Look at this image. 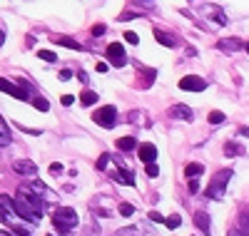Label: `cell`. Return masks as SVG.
Masks as SVG:
<instances>
[{"label": "cell", "instance_id": "1", "mask_svg": "<svg viewBox=\"0 0 249 236\" xmlns=\"http://www.w3.org/2000/svg\"><path fill=\"white\" fill-rule=\"evenodd\" d=\"M77 221H80L77 219V211L70 209V206H57L55 214H53V224H55V229L60 234H70L77 226Z\"/></svg>", "mask_w": 249, "mask_h": 236}, {"label": "cell", "instance_id": "2", "mask_svg": "<svg viewBox=\"0 0 249 236\" xmlns=\"http://www.w3.org/2000/svg\"><path fill=\"white\" fill-rule=\"evenodd\" d=\"M230 179H232V169H222V171H217V177H212L210 186L204 189L207 199L219 202V199L224 197V189H227V184H230Z\"/></svg>", "mask_w": 249, "mask_h": 236}, {"label": "cell", "instance_id": "3", "mask_svg": "<svg viewBox=\"0 0 249 236\" xmlns=\"http://www.w3.org/2000/svg\"><path fill=\"white\" fill-rule=\"evenodd\" d=\"M18 199L23 202L25 206H30L35 214H40V217H43V209H45V199L37 194V191L30 186V184H23L18 189Z\"/></svg>", "mask_w": 249, "mask_h": 236}, {"label": "cell", "instance_id": "4", "mask_svg": "<svg viewBox=\"0 0 249 236\" xmlns=\"http://www.w3.org/2000/svg\"><path fill=\"white\" fill-rule=\"evenodd\" d=\"M92 119H95V124L110 130V127L117 124V110H115V107H110V104H107V107H100V110L92 115Z\"/></svg>", "mask_w": 249, "mask_h": 236}, {"label": "cell", "instance_id": "5", "mask_svg": "<svg viewBox=\"0 0 249 236\" xmlns=\"http://www.w3.org/2000/svg\"><path fill=\"white\" fill-rule=\"evenodd\" d=\"M107 60H110V65H115V67L127 65V55H124V48L120 45V42H112V45L107 48Z\"/></svg>", "mask_w": 249, "mask_h": 236}, {"label": "cell", "instance_id": "6", "mask_svg": "<svg viewBox=\"0 0 249 236\" xmlns=\"http://www.w3.org/2000/svg\"><path fill=\"white\" fill-rule=\"evenodd\" d=\"M179 90H190V92H204L207 90V80L197 77V75H187L179 80Z\"/></svg>", "mask_w": 249, "mask_h": 236}, {"label": "cell", "instance_id": "7", "mask_svg": "<svg viewBox=\"0 0 249 236\" xmlns=\"http://www.w3.org/2000/svg\"><path fill=\"white\" fill-rule=\"evenodd\" d=\"M13 169L18 171V174H23V177H35V174H37V164L30 162V159H18V162H13Z\"/></svg>", "mask_w": 249, "mask_h": 236}, {"label": "cell", "instance_id": "8", "mask_svg": "<svg viewBox=\"0 0 249 236\" xmlns=\"http://www.w3.org/2000/svg\"><path fill=\"white\" fill-rule=\"evenodd\" d=\"M0 92H5L10 97H18V100H28V95H25L23 87H18V84H13V82H8L3 77H0Z\"/></svg>", "mask_w": 249, "mask_h": 236}, {"label": "cell", "instance_id": "9", "mask_svg": "<svg viewBox=\"0 0 249 236\" xmlns=\"http://www.w3.org/2000/svg\"><path fill=\"white\" fill-rule=\"evenodd\" d=\"M137 154H140V159H142L144 164H152V162L157 159V147H155V144H140V147H137Z\"/></svg>", "mask_w": 249, "mask_h": 236}, {"label": "cell", "instance_id": "10", "mask_svg": "<svg viewBox=\"0 0 249 236\" xmlns=\"http://www.w3.org/2000/svg\"><path fill=\"white\" fill-rule=\"evenodd\" d=\"M195 224H197V229H199L202 234H207V236L212 234V221H210V217H207L204 211H197V214H195Z\"/></svg>", "mask_w": 249, "mask_h": 236}, {"label": "cell", "instance_id": "11", "mask_svg": "<svg viewBox=\"0 0 249 236\" xmlns=\"http://www.w3.org/2000/svg\"><path fill=\"white\" fill-rule=\"evenodd\" d=\"M170 117H177V119H192V110L187 104H175L170 110Z\"/></svg>", "mask_w": 249, "mask_h": 236}, {"label": "cell", "instance_id": "12", "mask_svg": "<svg viewBox=\"0 0 249 236\" xmlns=\"http://www.w3.org/2000/svg\"><path fill=\"white\" fill-rule=\"evenodd\" d=\"M244 45L237 40V37H230V40H219V50H224V52H237V50H242Z\"/></svg>", "mask_w": 249, "mask_h": 236}, {"label": "cell", "instance_id": "13", "mask_svg": "<svg viewBox=\"0 0 249 236\" xmlns=\"http://www.w3.org/2000/svg\"><path fill=\"white\" fill-rule=\"evenodd\" d=\"M155 37H157L160 45H164V48H175V45H177V40H175L170 33H164V30H155Z\"/></svg>", "mask_w": 249, "mask_h": 236}, {"label": "cell", "instance_id": "14", "mask_svg": "<svg viewBox=\"0 0 249 236\" xmlns=\"http://www.w3.org/2000/svg\"><path fill=\"white\" fill-rule=\"evenodd\" d=\"M112 179L115 182H120V184H135V177H132V169L130 171H112Z\"/></svg>", "mask_w": 249, "mask_h": 236}, {"label": "cell", "instance_id": "15", "mask_svg": "<svg viewBox=\"0 0 249 236\" xmlns=\"http://www.w3.org/2000/svg\"><path fill=\"white\" fill-rule=\"evenodd\" d=\"M224 154L227 157H242L244 154V147H239L237 142H227L224 144Z\"/></svg>", "mask_w": 249, "mask_h": 236}, {"label": "cell", "instance_id": "16", "mask_svg": "<svg viewBox=\"0 0 249 236\" xmlns=\"http://www.w3.org/2000/svg\"><path fill=\"white\" fill-rule=\"evenodd\" d=\"M184 174H187V179H197L199 174H204V167L192 162V164H187V167H184Z\"/></svg>", "mask_w": 249, "mask_h": 236}, {"label": "cell", "instance_id": "17", "mask_svg": "<svg viewBox=\"0 0 249 236\" xmlns=\"http://www.w3.org/2000/svg\"><path fill=\"white\" fill-rule=\"evenodd\" d=\"M137 147V139L135 137H122V139H117V149H122V152H130V149H135Z\"/></svg>", "mask_w": 249, "mask_h": 236}, {"label": "cell", "instance_id": "18", "mask_svg": "<svg viewBox=\"0 0 249 236\" xmlns=\"http://www.w3.org/2000/svg\"><path fill=\"white\" fill-rule=\"evenodd\" d=\"M8 144H10V132H8L3 117H0V147H8Z\"/></svg>", "mask_w": 249, "mask_h": 236}, {"label": "cell", "instance_id": "19", "mask_svg": "<svg viewBox=\"0 0 249 236\" xmlns=\"http://www.w3.org/2000/svg\"><path fill=\"white\" fill-rule=\"evenodd\" d=\"M80 102L85 104V107H90V104H95V102H97V95H95L92 90H85V92L80 95Z\"/></svg>", "mask_w": 249, "mask_h": 236}, {"label": "cell", "instance_id": "20", "mask_svg": "<svg viewBox=\"0 0 249 236\" xmlns=\"http://www.w3.org/2000/svg\"><path fill=\"white\" fill-rule=\"evenodd\" d=\"M237 229H239L244 236H249V214H244V211L239 214V226H237Z\"/></svg>", "mask_w": 249, "mask_h": 236}, {"label": "cell", "instance_id": "21", "mask_svg": "<svg viewBox=\"0 0 249 236\" xmlns=\"http://www.w3.org/2000/svg\"><path fill=\"white\" fill-rule=\"evenodd\" d=\"M55 42H57V45H62V48L80 50V42H75V40H70V37H55Z\"/></svg>", "mask_w": 249, "mask_h": 236}, {"label": "cell", "instance_id": "22", "mask_svg": "<svg viewBox=\"0 0 249 236\" xmlns=\"http://www.w3.org/2000/svg\"><path fill=\"white\" fill-rule=\"evenodd\" d=\"M33 104H35V110H40V112H48V110H50L48 100H43V97H35V100H33Z\"/></svg>", "mask_w": 249, "mask_h": 236}, {"label": "cell", "instance_id": "23", "mask_svg": "<svg viewBox=\"0 0 249 236\" xmlns=\"http://www.w3.org/2000/svg\"><path fill=\"white\" fill-rule=\"evenodd\" d=\"M207 119H210L212 124H222V122H224V112L214 110V112H210V117H207Z\"/></svg>", "mask_w": 249, "mask_h": 236}, {"label": "cell", "instance_id": "24", "mask_svg": "<svg viewBox=\"0 0 249 236\" xmlns=\"http://www.w3.org/2000/svg\"><path fill=\"white\" fill-rule=\"evenodd\" d=\"M37 57H40V60H45V62H55V60H57V55H55V52H50V50H40V52H37Z\"/></svg>", "mask_w": 249, "mask_h": 236}, {"label": "cell", "instance_id": "25", "mask_svg": "<svg viewBox=\"0 0 249 236\" xmlns=\"http://www.w3.org/2000/svg\"><path fill=\"white\" fill-rule=\"evenodd\" d=\"M120 214H122V217H132V214H135V206L124 202V204H120Z\"/></svg>", "mask_w": 249, "mask_h": 236}, {"label": "cell", "instance_id": "26", "mask_svg": "<svg viewBox=\"0 0 249 236\" xmlns=\"http://www.w3.org/2000/svg\"><path fill=\"white\" fill-rule=\"evenodd\" d=\"M179 224H182L179 217H167V219H164V226H167V229H177Z\"/></svg>", "mask_w": 249, "mask_h": 236}, {"label": "cell", "instance_id": "27", "mask_svg": "<svg viewBox=\"0 0 249 236\" xmlns=\"http://www.w3.org/2000/svg\"><path fill=\"white\" fill-rule=\"evenodd\" d=\"M117 236H140V229H135V226H130V229H120Z\"/></svg>", "mask_w": 249, "mask_h": 236}, {"label": "cell", "instance_id": "28", "mask_svg": "<svg viewBox=\"0 0 249 236\" xmlns=\"http://www.w3.org/2000/svg\"><path fill=\"white\" fill-rule=\"evenodd\" d=\"M107 162H110V154H100V159H97V164H95V167L102 171V169H107Z\"/></svg>", "mask_w": 249, "mask_h": 236}, {"label": "cell", "instance_id": "29", "mask_svg": "<svg viewBox=\"0 0 249 236\" xmlns=\"http://www.w3.org/2000/svg\"><path fill=\"white\" fill-rule=\"evenodd\" d=\"M144 171H147V177H157V174H160V169H157V164H155V162L144 167Z\"/></svg>", "mask_w": 249, "mask_h": 236}, {"label": "cell", "instance_id": "30", "mask_svg": "<svg viewBox=\"0 0 249 236\" xmlns=\"http://www.w3.org/2000/svg\"><path fill=\"white\" fill-rule=\"evenodd\" d=\"M124 40L130 42V45H137L140 42V37H137V33H124Z\"/></svg>", "mask_w": 249, "mask_h": 236}, {"label": "cell", "instance_id": "31", "mask_svg": "<svg viewBox=\"0 0 249 236\" xmlns=\"http://www.w3.org/2000/svg\"><path fill=\"white\" fill-rule=\"evenodd\" d=\"M60 102L65 104V107H70V104L75 102V97H72V95H62V97H60Z\"/></svg>", "mask_w": 249, "mask_h": 236}, {"label": "cell", "instance_id": "32", "mask_svg": "<svg viewBox=\"0 0 249 236\" xmlns=\"http://www.w3.org/2000/svg\"><path fill=\"white\" fill-rule=\"evenodd\" d=\"M150 219H152V221H160V224H164V217H162V214H157V211H152V214H150Z\"/></svg>", "mask_w": 249, "mask_h": 236}, {"label": "cell", "instance_id": "33", "mask_svg": "<svg viewBox=\"0 0 249 236\" xmlns=\"http://www.w3.org/2000/svg\"><path fill=\"white\" fill-rule=\"evenodd\" d=\"M70 77H72V72H70V70H62V72H60V80H62V82H68Z\"/></svg>", "mask_w": 249, "mask_h": 236}, {"label": "cell", "instance_id": "34", "mask_svg": "<svg viewBox=\"0 0 249 236\" xmlns=\"http://www.w3.org/2000/svg\"><path fill=\"white\" fill-rule=\"evenodd\" d=\"M92 35H105V25H95L92 28Z\"/></svg>", "mask_w": 249, "mask_h": 236}, {"label": "cell", "instance_id": "35", "mask_svg": "<svg viewBox=\"0 0 249 236\" xmlns=\"http://www.w3.org/2000/svg\"><path fill=\"white\" fill-rule=\"evenodd\" d=\"M95 70H97V72H107V62H97Z\"/></svg>", "mask_w": 249, "mask_h": 236}, {"label": "cell", "instance_id": "36", "mask_svg": "<svg viewBox=\"0 0 249 236\" xmlns=\"http://www.w3.org/2000/svg\"><path fill=\"white\" fill-rule=\"evenodd\" d=\"M187 182H190V191H197L199 189V182L197 179H187Z\"/></svg>", "mask_w": 249, "mask_h": 236}, {"label": "cell", "instance_id": "37", "mask_svg": "<svg viewBox=\"0 0 249 236\" xmlns=\"http://www.w3.org/2000/svg\"><path fill=\"white\" fill-rule=\"evenodd\" d=\"M227 236H244V234H242V231L234 226V229H230V231H227Z\"/></svg>", "mask_w": 249, "mask_h": 236}, {"label": "cell", "instance_id": "38", "mask_svg": "<svg viewBox=\"0 0 249 236\" xmlns=\"http://www.w3.org/2000/svg\"><path fill=\"white\" fill-rule=\"evenodd\" d=\"M50 171H55V174H57V171H62V164H57V162H53V164H50Z\"/></svg>", "mask_w": 249, "mask_h": 236}, {"label": "cell", "instance_id": "39", "mask_svg": "<svg viewBox=\"0 0 249 236\" xmlns=\"http://www.w3.org/2000/svg\"><path fill=\"white\" fill-rule=\"evenodd\" d=\"M0 221H5V206L0 204Z\"/></svg>", "mask_w": 249, "mask_h": 236}, {"label": "cell", "instance_id": "40", "mask_svg": "<svg viewBox=\"0 0 249 236\" xmlns=\"http://www.w3.org/2000/svg\"><path fill=\"white\" fill-rule=\"evenodd\" d=\"M0 236H23V234H8V231H0Z\"/></svg>", "mask_w": 249, "mask_h": 236}, {"label": "cell", "instance_id": "41", "mask_svg": "<svg viewBox=\"0 0 249 236\" xmlns=\"http://www.w3.org/2000/svg\"><path fill=\"white\" fill-rule=\"evenodd\" d=\"M3 42H5V33H3V30H0V45H3Z\"/></svg>", "mask_w": 249, "mask_h": 236}, {"label": "cell", "instance_id": "42", "mask_svg": "<svg viewBox=\"0 0 249 236\" xmlns=\"http://www.w3.org/2000/svg\"><path fill=\"white\" fill-rule=\"evenodd\" d=\"M244 48H247V52H249V42H247V45H244Z\"/></svg>", "mask_w": 249, "mask_h": 236}]
</instances>
